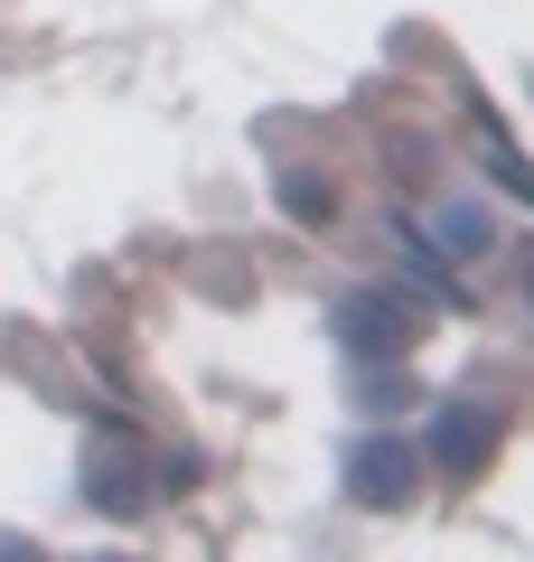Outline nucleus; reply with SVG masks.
I'll use <instances>...</instances> for the list:
<instances>
[{
	"mask_svg": "<svg viewBox=\"0 0 534 562\" xmlns=\"http://www.w3.org/2000/svg\"><path fill=\"white\" fill-rule=\"evenodd\" d=\"M347 497L356 506H403V497H413V450H403V441H356Z\"/></svg>",
	"mask_w": 534,
	"mask_h": 562,
	"instance_id": "f257e3e1",
	"label": "nucleus"
},
{
	"mask_svg": "<svg viewBox=\"0 0 534 562\" xmlns=\"http://www.w3.org/2000/svg\"><path fill=\"white\" fill-rule=\"evenodd\" d=\"M337 338H347L356 357H394V347H413V310L403 301H347Z\"/></svg>",
	"mask_w": 534,
	"mask_h": 562,
	"instance_id": "f03ea898",
	"label": "nucleus"
},
{
	"mask_svg": "<svg viewBox=\"0 0 534 562\" xmlns=\"http://www.w3.org/2000/svg\"><path fill=\"white\" fill-rule=\"evenodd\" d=\"M488 441H497V431H488L478 413H441V422H432V460H441V469H478V460H488Z\"/></svg>",
	"mask_w": 534,
	"mask_h": 562,
	"instance_id": "7ed1b4c3",
	"label": "nucleus"
},
{
	"mask_svg": "<svg viewBox=\"0 0 534 562\" xmlns=\"http://www.w3.org/2000/svg\"><path fill=\"white\" fill-rule=\"evenodd\" d=\"M281 206H291V216H310V225H319V216H329V198H319V188H310V179H281Z\"/></svg>",
	"mask_w": 534,
	"mask_h": 562,
	"instance_id": "20e7f679",
	"label": "nucleus"
}]
</instances>
